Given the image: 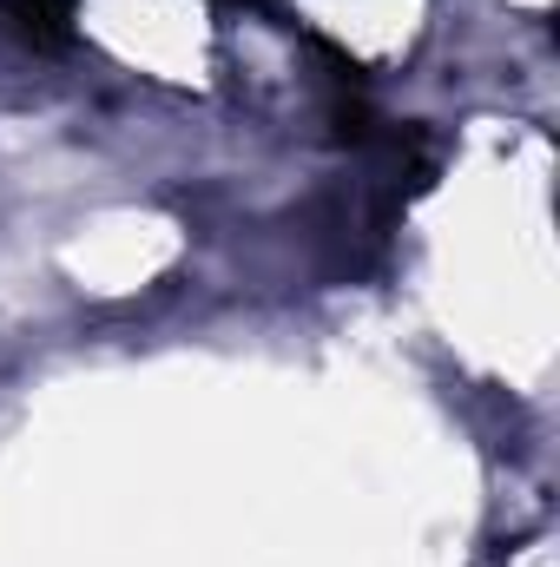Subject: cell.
I'll list each match as a JSON object with an SVG mask.
<instances>
[{
  "instance_id": "cell-1",
  "label": "cell",
  "mask_w": 560,
  "mask_h": 567,
  "mask_svg": "<svg viewBox=\"0 0 560 567\" xmlns=\"http://www.w3.org/2000/svg\"><path fill=\"white\" fill-rule=\"evenodd\" d=\"M73 13H80V0H0L7 33H13L20 47H33V53L73 47Z\"/></svg>"
}]
</instances>
